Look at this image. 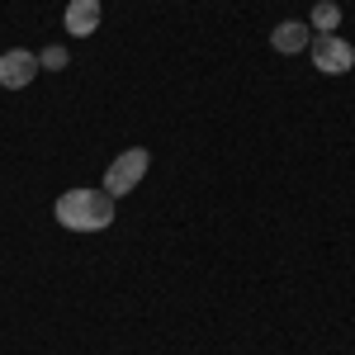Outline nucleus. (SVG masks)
<instances>
[{"instance_id":"1","label":"nucleus","mask_w":355,"mask_h":355,"mask_svg":"<svg viewBox=\"0 0 355 355\" xmlns=\"http://www.w3.org/2000/svg\"><path fill=\"white\" fill-rule=\"evenodd\" d=\"M53 218L67 232H105L114 223V199L105 190H67V194H57Z\"/></svg>"},{"instance_id":"2","label":"nucleus","mask_w":355,"mask_h":355,"mask_svg":"<svg viewBox=\"0 0 355 355\" xmlns=\"http://www.w3.org/2000/svg\"><path fill=\"white\" fill-rule=\"evenodd\" d=\"M147 166H152V157H147V147H128V152H119L110 162V171H105V194L110 199H123V194L137 190V180L147 175Z\"/></svg>"},{"instance_id":"3","label":"nucleus","mask_w":355,"mask_h":355,"mask_svg":"<svg viewBox=\"0 0 355 355\" xmlns=\"http://www.w3.org/2000/svg\"><path fill=\"white\" fill-rule=\"evenodd\" d=\"M308 57H313V67H318L322 76H346L355 67V48L341 33H318V38L308 43Z\"/></svg>"},{"instance_id":"4","label":"nucleus","mask_w":355,"mask_h":355,"mask_svg":"<svg viewBox=\"0 0 355 355\" xmlns=\"http://www.w3.org/2000/svg\"><path fill=\"white\" fill-rule=\"evenodd\" d=\"M33 76H38V53H28V48L0 53V85L5 90H24Z\"/></svg>"},{"instance_id":"5","label":"nucleus","mask_w":355,"mask_h":355,"mask_svg":"<svg viewBox=\"0 0 355 355\" xmlns=\"http://www.w3.org/2000/svg\"><path fill=\"white\" fill-rule=\"evenodd\" d=\"M100 15H105V10H100V0H71L62 19H67V33H76V38H90V33L100 28Z\"/></svg>"},{"instance_id":"6","label":"nucleus","mask_w":355,"mask_h":355,"mask_svg":"<svg viewBox=\"0 0 355 355\" xmlns=\"http://www.w3.org/2000/svg\"><path fill=\"white\" fill-rule=\"evenodd\" d=\"M308 43H313V28L299 24V19H284V24H279V28L270 33V48H275V53H284V57L303 53Z\"/></svg>"},{"instance_id":"7","label":"nucleus","mask_w":355,"mask_h":355,"mask_svg":"<svg viewBox=\"0 0 355 355\" xmlns=\"http://www.w3.org/2000/svg\"><path fill=\"white\" fill-rule=\"evenodd\" d=\"M308 28H318V33H336V28H341V5H336V0H318Z\"/></svg>"},{"instance_id":"8","label":"nucleus","mask_w":355,"mask_h":355,"mask_svg":"<svg viewBox=\"0 0 355 355\" xmlns=\"http://www.w3.org/2000/svg\"><path fill=\"white\" fill-rule=\"evenodd\" d=\"M67 62H71V57H67L62 43H53V48H43V53H38V67H43V71H62Z\"/></svg>"}]
</instances>
